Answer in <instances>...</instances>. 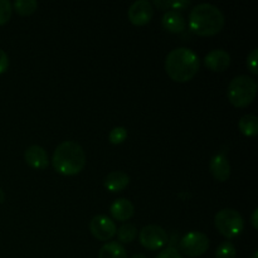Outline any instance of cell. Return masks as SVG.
Here are the masks:
<instances>
[{
    "mask_svg": "<svg viewBox=\"0 0 258 258\" xmlns=\"http://www.w3.org/2000/svg\"><path fill=\"white\" fill-rule=\"evenodd\" d=\"M198 54L190 48L180 47L170 50L165 59V71L175 82H188L199 71Z\"/></svg>",
    "mask_w": 258,
    "mask_h": 258,
    "instance_id": "6da1fadb",
    "label": "cell"
},
{
    "mask_svg": "<svg viewBox=\"0 0 258 258\" xmlns=\"http://www.w3.org/2000/svg\"><path fill=\"white\" fill-rule=\"evenodd\" d=\"M224 14L218 7L209 3L196 5L189 14L191 32L201 37H209L221 32L224 27Z\"/></svg>",
    "mask_w": 258,
    "mask_h": 258,
    "instance_id": "7a4b0ae2",
    "label": "cell"
},
{
    "mask_svg": "<svg viewBox=\"0 0 258 258\" xmlns=\"http://www.w3.org/2000/svg\"><path fill=\"white\" fill-rule=\"evenodd\" d=\"M52 165L55 171L62 175H76L81 173L86 165L85 150L76 141H63L53 153Z\"/></svg>",
    "mask_w": 258,
    "mask_h": 258,
    "instance_id": "3957f363",
    "label": "cell"
},
{
    "mask_svg": "<svg viewBox=\"0 0 258 258\" xmlns=\"http://www.w3.org/2000/svg\"><path fill=\"white\" fill-rule=\"evenodd\" d=\"M257 95V82L248 75H239L229 82L227 96L229 102L236 107L251 105Z\"/></svg>",
    "mask_w": 258,
    "mask_h": 258,
    "instance_id": "277c9868",
    "label": "cell"
},
{
    "mask_svg": "<svg viewBox=\"0 0 258 258\" xmlns=\"http://www.w3.org/2000/svg\"><path fill=\"white\" fill-rule=\"evenodd\" d=\"M214 224L222 236L234 238L243 232L244 221L241 214L233 208H224L214 217Z\"/></svg>",
    "mask_w": 258,
    "mask_h": 258,
    "instance_id": "5b68a950",
    "label": "cell"
},
{
    "mask_svg": "<svg viewBox=\"0 0 258 258\" xmlns=\"http://www.w3.org/2000/svg\"><path fill=\"white\" fill-rule=\"evenodd\" d=\"M180 251L188 257L203 256L209 248V238L202 232H189L180 239Z\"/></svg>",
    "mask_w": 258,
    "mask_h": 258,
    "instance_id": "8992f818",
    "label": "cell"
},
{
    "mask_svg": "<svg viewBox=\"0 0 258 258\" xmlns=\"http://www.w3.org/2000/svg\"><path fill=\"white\" fill-rule=\"evenodd\" d=\"M139 239H140L141 246L145 247L150 251H156L160 249L168 243L169 237L165 229L156 224H149L145 226L139 233Z\"/></svg>",
    "mask_w": 258,
    "mask_h": 258,
    "instance_id": "52a82bcc",
    "label": "cell"
},
{
    "mask_svg": "<svg viewBox=\"0 0 258 258\" xmlns=\"http://www.w3.org/2000/svg\"><path fill=\"white\" fill-rule=\"evenodd\" d=\"M90 231L98 241L107 242L115 236L117 228H116L115 222L110 217L100 214V216H95L91 219Z\"/></svg>",
    "mask_w": 258,
    "mask_h": 258,
    "instance_id": "ba28073f",
    "label": "cell"
},
{
    "mask_svg": "<svg viewBox=\"0 0 258 258\" xmlns=\"http://www.w3.org/2000/svg\"><path fill=\"white\" fill-rule=\"evenodd\" d=\"M153 15V4L148 0H138V2L133 3L127 10L128 20L135 25L148 24Z\"/></svg>",
    "mask_w": 258,
    "mask_h": 258,
    "instance_id": "9c48e42d",
    "label": "cell"
},
{
    "mask_svg": "<svg viewBox=\"0 0 258 258\" xmlns=\"http://www.w3.org/2000/svg\"><path fill=\"white\" fill-rule=\"evenodd\" d=\"M204 64L214 72H223L231 64V55L224 49H213L204 57Z\"/></svg>",
    "mask_w": 258,
    "mask_h": 258,
    "instance_id": "30bf717a",
    "label": "cell"
},
{
    "mask_svg": "<svg viewBox=\"0 0 258 258\" xmlns=\"http://www.w3.org/2000/svg\"><path fill=\"white\" fill-rule=\"evenodd\" d=\"M209 170L213 178L221 183L227 181L231 176V165L224 154H217L211 159Z\"/></svg>",
    "mask_w": 258,
    "mask_h": 258,
    "instance_id": "8fae6325",
    "label": "cell"
},
{
    "mask_svg": "<svg viewBox=\"0 0 258 258\" xmlns=\"http://www.w3.org/2000/svg\"><path fill=\"white\" fill-rule=\"evenodd\" d=\"M24 159L27 164L32 168L42 170L48 166V154L42 146L39 145H30L24 151Z\"/></svg>",
    "mask_w": 258,
    "mask_h": 258,
    "instance_id": "7c38bea8",
    "label": "cell"
},
{
    "mask_svg": "<svg viewBox=\"0 0 258 258\" xmlns=\"http://www.w3.org/2000/svg\"><path fill=\"white\" fill-rule=\"evenodd\" d=\"M161 23H163V27L170 33H181L186 27L184 15L180 12H178V10L173 9L164 13Z\"/></svg>",
    "mask_w": 258,
    "mask_h": 258,
    "instance_id": "4fadbf2b",
    "label": "cell"
},
{
    "mask_svg": "<svg viewBox=\"0 0 258 258\" xmlns=\"http://www.w3.org/2000/svg\"><path fill=\"white\" fill-rule=\"evenodd\" d=\"M134 204L126 198H118L111 204L110 213L116 221L126 222L134 216Z\"/></svg>",
    "mask_w": 258,
    "mask_h": 258,
    "instance_id": "5bb4252c",
    "label": "cell"
},
{
    "mask_svg": "<svg viewBox=\"0 0 258 258\" xmlns=\"http://www.w3.org/2000/svg\"><path fill=\"white\" fill-rule=\"evenodd\" d=\"M130 184V176L123 171H112L103 180V185L111 193H120Z\"/></svg>",
    "mask_w": 258,
    "mask_h": 258,
    "instance_id": "9a60e30c",
    "label": "cell"
},
{
    "mask_svg": "<svg viewBox=\"0 0 258 258\" xmlns=\"http://www.w3.org/2000/svg\"><path fill=\"white\" fill-rule=\"evenodd\" d=\"M98 258H127L125 247L118 242H107L101 247Z\"/></svg>",
    "mask_w": 258,
    "mask_h": 258,
    "instance_id": "2e32d148",
    "label": "cell"
},
{
    "mask_svg": "<svg viewBox=\"0 0 258 258\" xmlns=\"http://www.w3.org/2000/svg\"><path fill=\"white\" fill-rule=\"evenodd\" d=\"M238 127L246 136H256L258 133V117L256 115H244L239 118Z\"/></svg>",
    "mask_w": 258,
    "mask_h": 258,
    "instance_id": "e0dca14e",
    "label": "cell"
},
{
    "mask_svg": "<svg viewBox=\"0 0 258 258\" xmlns=\"http://www.w3.org/2000/svg\"><path fill=\"white\" fill-rule=\"evenodd\" d=\"M118 241L122 243H131L138 236V228L133 223H123L120 228L116 231Z\"/></svg>",
    "mask_w": 258,
    "mask_h": 258,
    "instance_id": "ac0fdd59",
    "label": "cell"
},
{
    "mask_svg": "<svg viewBox=\"0 0 258 258\" xmlns=\"http://www.w3.org/2000/svg\"><path fill=\"white\" fill-rule=\"evenodd\" d=\"M12 7L14 8L18 14L29 15L37 10L38 3L35 0H15Z\"/></svg>",
    "mask_w": 258,
    "mask_h": 258,
    "instance_id": "d6986e66",
    "label": "cell"
},
{
    "mask_svg": "<svg viewBox=\"0 0 258 258\" xmlns=\"http://www.w3.org/2000/svg\"><path fill=\"white\" fill-rule=\"evenodd\" d=\"M237 249L232 242H223L221 246L217 248L216 258H236Z\"/></svg>",
    "mask_w": 258,
    "mask_h": 258,
    "instance_id": "ffe728a7",
    "label": "cell"
},
{
    "mask_svg": "<svg viewBox=\"0 0 258 258\" xmlns=\"http://www.w3.org/2000/svg\"><path fill=\"white\" fill-rule=\"evenodd\" d=\"M127 138V130H126L123 126H117V127H113L110 131V135H108V140L113 145H120Z\"/></svg>",
    "mask_w": 258,
    "mask_h": 258,
    "instance_id": "44dd1931",
    "label": "cell"
},
{
    "mask_svg": "<svg viewBox=\"0 0 258 258\" xmlns=\"http://www.w3.org/2000/svg\"><path fill=\"white\" fill-rule=\"evenodd\" d=\"M13 13L12 3L8 0H0V25L8 23Z\"/></svg>",
    "mask_w": 258,
    "mask_h": 258,
    "instance_id": "7402d4cb",
    "label": "cell"
},
{
    "mask_svg": "<svg viewBox=\"0 0 258 258\" xmlns=\"http://www.w3.org/2000/svg\"><path fill=\"white\" fill-rule=\"evenodd\" d=\"M257 59H258V49L257 48H254V49L249 53L248 57H247V67H248V70L251 71L253 75H257L258 73Z\"/></svg>",
    "mask_w": 258,
    "mask_h": 258,
    "instance_id": "603a6c76",
    "label": "cell"
},
{
    "mask_svg": "<svg viewBox=\"0 0 258 258\" xmlns=\"http://www.w3.org/2000/svg\"><path fill=\"white\" fill-rule=\"evenodd\" d=\"M155 258H183L180 254V252H178V249L174 248V247H168L164 251H161Z\"/></svg>",
    "mask_w": 258,
    "mask_h": 258,
    "instance_id": "cb8c5ba5",
    "label": "cell"
},
{
    "mask_svg": "<svg viewBox=\"0 0 258 258\" xmlns=\"http://www.w3.org/2000/svg\"><path fill=\"white\" fill-rule=\"evenodd\" d=\"M9 67V57H8L7 53L0 48V75L4 73L5 71Z\"/></svg>",
    "mask_w": 258,
    "mask_h": 258,
    "instance_id": "d4e9b609",
    "label": "cell"
},
{
    "mask_svg": "<svg viewBox=\"0 0 258 258\" xmlns=\"http://www.w3.org/2000/svg\"><path fill=\"white\" fill-rule=\"evenodd\" d=\"M189 5H190V2H189V0H175V2H170L171 9L178 10V12L185 9V8H188Z\"/></svg>",
    "mask_w": 258,
    "mask_h": 258,
    "instance_id": "484cf974",
    "label": "cell"
},
{
    "mask_svg": "<svg viewBox=\"0 0 258 258\" xmlns=\"http://www.w3.org/2000/svg\"><path fill=\"white\" fill-rule=\"evenodd\" d=\"M154 5L158 7L159 9H169L170 8V2L169 0H154Z\"/></svg>",
    "mask_w": 258,
    "mask_h": 258,
    "instance_id": "4316f807",
    "label": "cell"
},
{
    "mask_svg": "<svg viewBox=\"0 0 258 258\" xmlns=\"http://www.w3.org/2000/svg\"><path fill=\"white\" fill-rule=\"evenodd\" d=\"M257 216H258V209L256 208L253 211V213H252V217H251V219H252V226L254 227V228H258V223H257Z\"/></svg>",
    "mask_w": 258,
    "mask_h": 258,
    "instance_id": "83f0119b",
    "label": "cell"
},
{
    "mask_svg": "<svg viewBox=\"0 0 258 258\" xmlns=\"http://www.w3.org/2000/svg\"><path fill=\"white\" fill-rule=\"evenodd\" d=\"M4 199H5V194H4V191H3V189L0 188V204L4 202Z\"/></svg>",
    "mask_w": 258,
    "mask_h": 258,
    "instance_id": "f1b7e54d",
    "label": "cell"
},
{
    "mask_svg": "<svg viewBox=\"0 0 258 258\" xmlns=\"http://www.w3.org/2000/svg\"><path fill=\"white\" fill-rule=\"evenodd\" d=\"M131 258H148L145 256V254H141V253H139V254H134L133 257Z\"/></svg>",
    "mask_w": 258,
    "mask_h": 258,
    "instance_id": "f546056e",
    "label": "cell"
},
{
    "mask_svg": "<svg viewBox=\"0 0 258 258\" xmlns=\"http://www.w3.org/2000/svg\"><path fill=\"white\" fill-rule=\"evenodd\" d=\"M251 258H258V251H254V253L252 254Z\"/></svg>",
    "mask_w": 258,
    "mask_h": 258,
    "instance_id": "4dcf8cb0",
    "label": "cell"
}]
</instances>
